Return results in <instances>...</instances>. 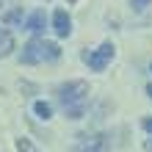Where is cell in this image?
<instances>
[{"instance_id":"cell-6","label":"cell","mask_w":152,"mask_h":152,"mask_svg":"<svg viewBox=\"0 0 152 152\" xmlns=\"http://www.w3.org/2000/svg\"><path fill=\"white\" fill-rule=\"evenodd\" d=\"M44 28H47V17H44L42 8H36L28 20H25V31H31V33H42Z\"/></svg>"},{"instance_id":"cell-3","label":"cell","mask_w":152,"mask_h":152,"mask_svg":"<svg viewBox=\"0 0 152 152\" xmlns=\"http://www.w3.org/2000/svg\"><path fill=\"white\" fill-rule=\"evenodd\" d=\"M113 56H116V47L111 42H102L97 50H86L83 53V64L91 69V72H105L108 64L113 61Z\"/></svg>"},{"instance_id":"cell-2","label":"cell","mask_w":152,"mask_h":152,"mask_svg":"<svg viewBox=\"0 0 152 152\" xmlns=\"http://www.w3.org/2000/svg\"><path fill=\"white\" fill-rule=\"evenodd\" d=\"M61 58V47L56 42L33 33V39L22 47L20 53V64H28V66H36V64H44V61H58Z\"/></svg>"},{"instance_id":"cell-16","label":"cell","mask_w":152,"mask_h":152,"mask_svg":"<svg viewBox=\"0 0 152 152\" xmlns=\"http://www.w3.org/2000/svg\"><path fill=\"white\" fill-rule=\"evenodd\" d=\"M149 72H152V64H149Z\"/></svg>"},{"instance_id":"cell-13","label":"cell","mask_w":152,"mask_h":152,"mask_svg":"<svg viewBox=\"0 0 152 152\" xmlns=\"http://www.w3.org/2000/svg\"><path fill=\"white\" fill-rule=\"evenodd\" d=\"M144 152H152V136L144 138Z\"/></svg>"},{"instance_id":"cell-14","label":"cell","mask_w":152,"mask_h":152,"mask_svg":"<svg viewBox=\"0 0 152 152\" xmlns=\"http://www.w3.org/2000/svg\"><path fill=\"white\" fill-rule=\"evenodd\" d=\"M147 94H149V97H152V83H149V86H147Z\"/></svg>"},{"instance_id":"cell-5","label":"cell","mask_w":152,"mask_h":152,"mask_svg":"<svg viewBox=\"0 0 152 152\" xmlns=\"http://www.w3.org/2000/svg\"><path fill=\"white\" fill-rule=\"evenodd\" d=\"M53 33H56L58 39L72 36V17L66 14V8H56V11H53Z\"/></svg>"},{"instance_id":"cell-12","label":"cell","mask_w":152,"mask_h":152,"mask_svg":"<svg viewBox=\"0 0 152 152\" xmlns=\"http://www.w3.org/2000/svg\"><path fill=\"white\" fill-rule=\"evenodd\" d=\"M141 127H144V130L149 133V136H152V116H147V119H144V122H141Z\"/></svg>"},{"instance_id":"cell-1","label":"cell","mask_w":152,"mask_h":152,"mask_svg":"<svg viewBox=\"0 0 152 152\" xmlns=\"http://www.w3.org/2000/svg\"><path fill=\"white\" fill-rule=\"evenodd\" d=\"M56 100L69 119H83L86 102H88V83L86 80H69V83L56 88Z\"/></svg>"},{"instance_id":"cell-7","label":"cell","mask_w":152,"mask_h":152,"mask_svg":"<svg viewBox=\"0 0 152 152\" xmlns=\"http://www.w3.org/2000/svg\"><path fill=\"white\" fill-rule=\"evenodd\" d=\"M14 53V33L8 28H0V58H8Z\"/></svg>"},{"instance_id":"cell-9","label":"cell","mask_w":152,"mask_h":152,"mask_svg":"<svg viewBox=\"0 0 152 152\" xmlns=\"http://www.w3.org/2000/svg\"><path fill=\"white\" fill-rule=\"evenodd\" d=\"M33 113H36L42 122H47V119H53V105L44 102V100H36L33 102Z\"/></svg>"},{"instance_id":"cell-4","label":"cell","mask_w":152,"mask_h":152,"mask_svg":"<svg viewBox=\"0 0 152 152\" xmlns=\"http://www.w3.org/2000/svg\"><path fill=\"white\" fill-rule=\"evenodd\" d=\"M111 138L105 133H91V136H80V141L72 147V152H108Z\"/></svg>"},{"instance_id":"cell-11","label":"cell","mask_w":152,"mask_h":152,"mask_svg":"<svg viewBox=\"0 0 152 152\" xmlns=\"http://www.w3.org/2000/svg\"><path fill=\"white\" fill-rule=\"evenodd\" d=\"M149 3H152V0H130V6L136 8V11H144V8H147Z\"/></svg>"},{"instance_id":"cell-8","label":"cell","mask_w":152,"mask_h":152,"mask_svg":"<svg viewBox=\"0 0 152 152\" xmlns=\"http://www.w3.org/2000/svg\"><path fill=\"white\" fill-rule=\"evenodd\" d=\"M3 22L8 25V28H22V25H25V14H22V8H11L8 14H3Z\"/></svg>"},{"instance_id":"cell-10","label":"cell","mask_w":152,"mask_h":152,"mask_svg":"<svg viewBox=\"0 0 152 152\" xmlns=\"http://www.w3.org/2000/svg\"><path fill=\"white\" fill-rule=\"evenodd\" d=\"M14 147H17V152H42L31 138H17V141H14Z\"/></svg>"},{"instance_id":"cell-15","label":"cell","mask_w":152,"mask_h":152,"mask_svg":"<svg viewBox=\"0 0 152 152\" xmlns=\"http://www.w3.org/2000/svg\"><path fill=\"white\" fill-rule=\"evenodd\" d=\"M66 3H77V0H66Z\"/></svg>"}]
</instances>
